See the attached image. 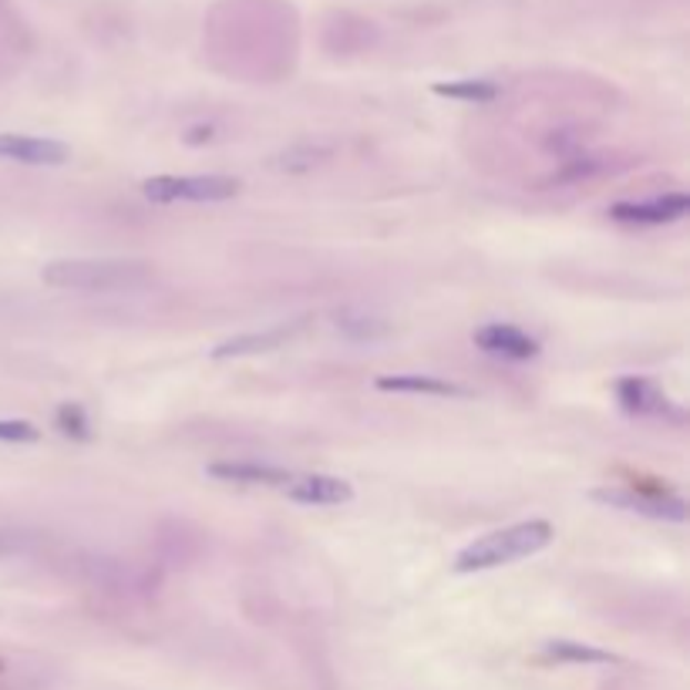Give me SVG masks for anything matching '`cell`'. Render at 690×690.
<instances>
[{
  "label": "cell",
  "mask_w": 690,
  "mask_h": 690,
  "mask_svg": "<svg viewBox=\"0 0 690 690\" xmlns=\"http://www.w3.org/2000/svg\"><path fill=\"white\" fill-rule=\"evenodd\" d=\"M690 213V196L687 193H667L653 199H637V203H614L610 219L630 223V226H667L677 223Z\"/></svg>",
  "instance_id": "cell-6"
},
{
  "label": "cell",
  "mask_w": 690,
  "mask_h": 690,
  "mask_svg": "<svg viewBox=\"0 0 690 690\" xmlns=\"http://www.w3.org/2000/svg\"><path fill=\"white\" fill-rule=\"evenodd\" d=\"M553 539H556V529L546 519L515 523V526L495 529V533L468 543L452 559V569L455 573H485V569L512 566V563H519V559H529V556L543 553Z\"/></svg>",
  "instance_id": "cell-2"
},
{
  "label": "cell",
  "mask_w": 690,
  "mask_h": 690,
  "mask_svg": "<svg viewBox=\"0 0 690 690\" xmlns=\"http://www.w3.org/2000/svg\"><path fill=\"white\" fill-rule=\"evenodd\" d=\"M0 158L18 162V165H68L71 148L58 138H34V135H14L0 132Z\"/></svg>",
  "instance_id": "cell-9"
},
{
  "label": "cell",
  "mask_w": 690,
  "mask_h": 690,
  "mask_svg": "<svg viewBox=\"0 0 690 690\" xmlns=\"http://www.w3.org/2000/svg\"><path fill=\"white\" fill-rule=\"evenodd\" d=\"M378 391H394V394H424V398H472V388L445 378H431V374H381L374 381Z\"/></svg>",
  "instance_id": "cell-12"
},
{
  "label": "cell",
  "mask_w": 690,
  "mask_h": 690,
  "mask_svg": "<svg viewBox=\"0 0 690 690\" xmlns=\"http://www.w3.org/2000/svg\"><path fill=\"white\" fill-rule=\"evenodd\" d=\"M439 99H452V102H468V105H488L502 95V89L495 81L485 78H465V81H439L435 89Z\"/></svg>",
  "instance_id": "cell-14"
},
{
  "label": "cell",
  "mask_w": 690,
  "mask_h": 690,
  "mask_svg": "<svg viewBox=\"0 0 690 690\" xmlns=\"http://www.w3.org/2000/svg\"><path fill=\"white\" fill-rule=\"evenodd\" d=\"M543 650L556 663H583V667H614V663H620L617 653L599 650L593 643H579V640H549Z\"/></svg>",
  "instance_id": "cell-13"
},
{
  "label": "cell",
  "mask_w": 690,
  "mask_h": 690,
  "mask_svg": "<svg viewBox=\"0 0 690 690\" xmlns=\"http://www.w3.org/2000/svg\"><path fill=\"white\" fill-rule=\"evenodd\" d=\"M206 475L226 485H243V488H287L297 472L280 468V465H264V462H213L206 465Z\"/></svg>",
  "instance_id": "cell-8"
},
{
  "label": "cell",
  "mask_w": 690,
  "mask_h": 690,
  "mask_svg": "<svg viewBox=\"0 0 690 690\" xmlns=\"http://www.w3.org/2000/svg\"><path fill=\"white\" fill-rule=\"evenodd\" d=\"M24 549H28V539L24 536L0 529V556H14V553H24Z\"/></svg>",
  "instance_id": "cell-19"
},
{
  "label": "cell",
  "mask_w": 690,
  "mask_h": 690,
  "mask_svg": "<svg viewBox=\"0 0 690 690\" xmlns=\"http://www.w3.org/2000/svg\"><path fill=\"white\" fill-rule=\"evenodd\" d=\"M0 442L34 445V442H41V428L31 421H18V418H0Z\"/></svg>",
  "instance_id": "cell-18"
},
{
  "label": "cell",
  "mask_w": 690,
  "mask_h": 690,
  "mask_svg": "<svg viewBox=\"0 0 690 690\" xmlns=\"http://www.w3.org/2000/svg\"><path fill=\"white\" fill-rule=\"evenodd\" d=\"M475 348H482L485 354L495 358H508V361H533L539 358V340L529 337L523 327L515 323H485L475 330Z\"/></svg>",
  "instance_id": "cell-7"
},
{
  "label": "cell",
  "mask_w": 690,
  "mask_h": 690,
  "mask_svg": "<svg viewBox=\"0 0 690 690\" xmlns=\"http://www.w3.org/2000/svg\"><path fill=\"white\" fill-rule=\"evenodd\" d=\"M323 158H330V148L327 145H293V148L280 152L270 165L280 168V172H310Z\"/></svg>",
  "instance_id": "cell-16"
},
{
  "label": "cell",
  "mask_w": 690,
  "mask_h": 690,
  "mask_svg": "<svg viewBox=\"0 0 690 690\" xmlns=\"http://www.w3.org/2000/svg\"><path fill=\"white\" fill-rule=\"evenodd\" d=\"M593 502L607 505V508H620L630 515H647V519H660V523H687V498L680 495H667V492H637L627 485H603L589 492Z\"/></svg>",
  "instance_id": "cell-4"
},
{
  "label": "cell",
  "mask_w": 690,
  "mask_h": 690,
  "mask_svg": "<svg viewBox=\"0 0 690 690\" xmlns=\"http://www.w3.org/2000/svg\"><path fill=\"white\" fill-rule=\"evenodd\" d=\"M287 498L297 502V505H348L354 498V485L348 478H337V475H297L287 488Z\"/></svg>",
  "instance_id": "cell-11"
},
{
  "label": "cell",
  "mask_w": 690,
  "mask_h": 690,
  "mask_svg": "<svg viewBox=\"0 0 690 690\" xmlns=\"http://www.w3.org/2000/svg\"><path fill=\"white\" fill-rule=\"evenodd\" d=\"M243 193L236 176H152L142 183V196L155 206L172 203H226Z\"/></svg>",
  "instance_id": "cell-3"
},
{
  "label": "cell",
  "mask_w": 690,
  "mask_h": 690,
  "mask_svg": "<svg viewBox=\"0 0 690 690\" xmlns=\"http://www.w3.org/2000/svg\"><path fill=\"white\" fill-rule=\"evenodd\" d=\"M54 421H58V431L61 435H68V439H74V442H89L92 439V421H89V414H84V408L81 404H61L58 408V414H54Z\"/></svg>",
  "instance_id": "cell-17"
},
{
  "label": "cell",
  "mask_w": 690,
  "mask_h": 690,
  "mask_svg": "<svg viewBox=\"0 0 690 690\" xmlns=\"http://www.w3.org/2000/svg\"><path fill=\"white\" fill-rule=\"evenodd\" d=\"M617 398L624 411L640 414V418H663V421H683V411L647 378H624L617 381Z\"/></svg>",
  "instance_id": "cell-10"
},
{
  "label": "cell",
  "mask_w": 690,
  "mask_h": 690,
  "mask_svg": "<svg viewBox=\"0 0 690 690\" xmlns=\"http://www.w3.org/2000/svg\"><path fill=\"white\" fill-rule=\"evenodd\" d=\"M333 323L343 337L354 340V343H364V340L371 343V340H381V337L391 333V323L384 317L368 313V310H340Z\"/></svg>",
  "instance_id": "cell-15"
},
{
  "label": "cell",
  "mask_w": 690,
  "mask_h": 690,
  "mask_svg": "<svg viewBox=\"0 0 690 690\" xmlns=\"http://www.w3.org/2000/svg\"><path fill=\"white\" fill-rule=\"evenodd\" d=\"M41 280L71 293H125L152 284V267L142 260H112V256H81V260H51Z\"/></svg>",
  "instance_id": "cell-1"
},
{
  "label": "cell",
  "mask_w": 690,
  "mask_h": 690,
  "mask_svg": "<svg viewBox=\"0 0 690 690\" xmlns=\"http://www.w3.org/2000/svg\"><path fill=\"white\" fill-rule=\"evenodd\" d=\"M310 323V317H300V320H290V323H280V327H267V330H249V333H236V337H226L219 340L216 348L209 351L213 361H233V358H256V354H274L280 348L303 333Z\"/></svg>",
  "instance_id": "cell-5"
}]
</instances>
